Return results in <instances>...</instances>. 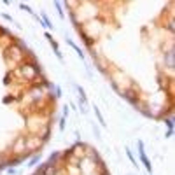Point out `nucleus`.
Returning a JSON list of instances; mask_svg holds the SVG:
<instances>
[{
  "label": "nucleus",
  "mask_w": 175,
  "mask_h": 175,
  "mask_svg": "<svg viewBox=\"0 0 175 175\" xmlns=\"http://www.w3.org/2000/svg\"><path fill=\"white\" fill-rule=\"evenodd\" d=\"M56 174V168H54V165H47L46 168H44V175H54Z\"/></svg>",
  "instance_id": "f257e3e1"
}]
</instances>
